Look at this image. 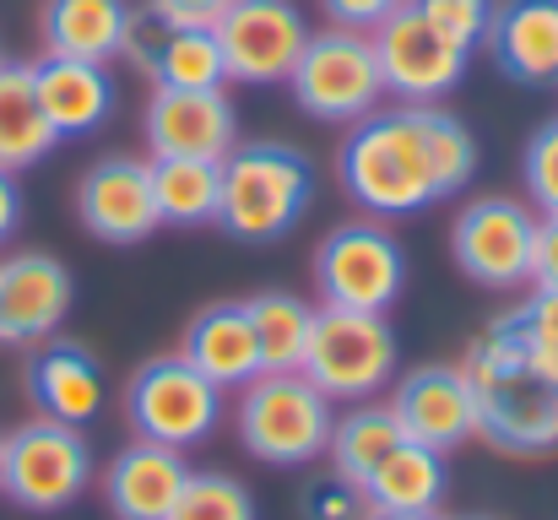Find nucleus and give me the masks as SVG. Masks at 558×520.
Returning a JSON list of instances; mask_svg holds the SVG:
<instances>
[{
    "instance_id": "1",
    "label": "nucleus",
    "mask_w": 558,
    "mask_h": 520,
    "mask_svg": "<svg viewBox=\"0 0 558 520\" xmlns=\"http://www.w3.org/2000/svg\"><path fill=\"white\" fill-rule=\"evenodd\" d=\"M342 190L374 222L417 217L477 173V136L445 104H379L337 153Z\"/></svg>"
},
{
    "instance_id": "2",
    "label": "nucleus",
    "mask_w": 558,
    "mask_h": 520,
    "mask_svg": "<svg viewBox=\"0 0 558 520\" xmlns=\"http://www.w3.org/2000/svg\"><path fill=\"white\" fill-rule=\"evenodd\" d=\"M461 374L477 401V439L510 456L558 450V293H532L483 326Z\"/></svg>"
},
{
    "instance_id": "3",
    "label": "nucleus",
    "mask_w": 558,
    "mask_h": 520,
    "mask_svg": "<svg viewBox=\"0 0 558 520\" xmlns=\"http://www.w3.org/2000/svg\"><path fill=\"white\" fill-rule=\"evenodd\" d=\"M315 201V164L288 142H239L222 158L217 228L239 244L288 239Z\"/></svg>"
},
{
    "instance_id": "4",
    "label": "nucleus",
    "mask_w": 558,
    "mask_h": 520,
    "mask_svg": "<svg viewBox=\"0 0 558 520\" xmlns=\"http://www.w3.org/2000/svg\"><path fill=\"white\" fill-rule=\"evenodd\" d=\"M337 401L304 368H266L239 390V439L266 467H310L326 456Z\"/></svg>"
},
{
    "instance_id": "5",
    "label": "nucleus",
    "mask_w": 558,
    "mask_h": 520,
    "mask_svg": "<svg viewBox=\"0 0 558 520\" xmlns=\"http://www.w3.org/2000/svg\"><path fill=\"white\" fill-rule=\"evenodd\" d=\"M87 483H93V450L82 428L33 418L0 439V494L16 510H33V516L71 510L87 494Z\"/></svg>"
},
{
    "instance_id": "6",
    "label": "nucleus",
    "mask_w": 558,
    "mask_h": 520,
    "mask_svg": "<svg viewBox=\"0 0 558 520\" xmlns=\"http://www.w3.org/2000/svg\"><path fill=\"white\" fill-rule=\"evenodd\" d=\"M288 87H293V104L320 125H359L385 104V82H379L369 33L331 27V22L320 33H310Z\"/></svg>"
},
{
    "instance_id": "7",
    "label": "nucleus",
    "mask_w": 558,
    "mask_h": 520,
    "mask_svg": "<svg viewBox=\"0 0 558 520\" xmlns=\"http://www.w3.org/2000/svg\"><path fill=\"white\" fill-rule=\"evenodd\" d=\"M125 423H131L136 439L190 450V445H201V439L217 434V423H222V390L190 363L185 352L147 358L131 374V385H125Z\"/></svg>"
},
{
    "instance_id": "8",
    "label": "nucleus",
    "mask_w": 558,
    "mask_h": 520,
    "mask_svg": "<svg viewBox=\"0 0 558 520\" xmlns=\"http://www.w3.org/2000/svg\"><path fill=\"white\" fill-rule=\"evenodd\" d=\"M407 288V250L385 222H337L315 250V293L326 310L385 315Z\"/></svg>"
},
{
    "instance_id": "9",
    "label": "nucleus",
    "mask_w": 558,
    "mask_h": 520,
    "mask_svg": "<svg viewBox=\"0 0 558 520\" xmlns=\"http://www.w3.org/2000/svg\"><path fill=\"white\" fill-rule=\"evenodd\" d=\"M331 401H369L396 379V331L385 315L359 310H315L310 347L299 363Z\"/></svg>"
},
{
    "instance_id": "10",
    "label": "nucleus",
    "mask_w": 558,
    "mask_h": 520,
    "mask_svg": "<svg viewBox=\"0 0 558 520\" xmlns=\"http://www.w3.org/2000/svg\"><path fill=\"white\" fill-rule=\"evenodd\" d=\"M537 206L515 195H477L450 222V255L456 266L494 293H515L532 282V250H537Z\"/></svg>"
},
{
    "instance_id": "11",
    "label": "nucleus",
    "mask_w": 558,
    "mask_h": 520,
    "mask_svg": "<svg viewBox=\"0 0 558 520\" xmlns=\"http://www.w3.org/2000/svg\"><path fill=\"white\" fill-rule=\"evenodd\" d=\"M369 44L379 60L385 98H396V104H445L466 82V65H472V55L456 49L445 33H434L412 0L396 5L374 27Z\"/></svg>"
},
{
    "instance_id": "12",
    "label": "nucleus",
    "mask_w": 558,
    "mask_h": 520,
    "mask_svg": "<svg viewBox=\"0 0 558 520\" xmlns=\"http://www.w3.org/2000/svg\"><path fill=\"white\" fill-rule=\"evenodd\" d=\"M211 33L222 44L228 82L239 87H288L310 44V22L293 0H233Z\"/></svg>"
},
{
    "instance_id": "13",
    "label": "nucleus",
    "mask_w": 558,
    "mask_h": 520,
    "mask_svg": "<svg viewBox=\"0 0 558 520\" xmlns=\"http://www.w3.org/2000/svg\"><path fill=\"white\" fill-rule=\"evenodd\" d=\"M76 217L104 244H142L163 228L153 201V158L109 153L76 179Z\"/></svg>"
},
{
    "instance_id": "14",
    "label": "nucleus",
    "mask_w": 558,
    "mask_h": 520,
    "mask_svg": "<svg viewBox=\"0 0 558 520\" xmlns=\"http://www.w3.org/2000/svg\"><path fill=\"white\" fill-rule=\"evenodd\" d=\"M76 304V282L65 261L44 250H11L0 255V347L49 342Z\"/></svg>"
},
{
    "instance_id": "15",
    "label": "nucleus",
    "mask_w": 558,
    "mask_h": 520,
    "mask_svg": "<svg viewBox=\"0 0 558 520\" xmlns=\"http://www.w3.org/2000/svg\"><path fill=\"white\" fill-rule=\"evenodd\" d=\"M390 412H396V423L412 445H428L439 456L477 439V401H472V385H466L461 363L407 368L390 390Z\"/></svg>"
},
{
    "instance_id": "16",
    "label": "nucleus",
    "mask_w": 558,
    "mask_h": 520,
    "mask_svg": "<svg viewBox=\"0 0 558 520\" xmlns=\"http://www.w3.org/2000/svg\"><path fill=\"white\" fill-rule=\"evenodd\" d=\"M147 147L153 158H206L222 164L239 147V109L217 93H185V87H153L147 98Z\"/></svg>"
},
{
    "instance_id": "17",
    "label": "nucleus",
    "mask_w": 558,
    "mask_h": 520,
    "mask_svg": "<svg viewBox=\"0 0 558 520\" xmlns=\"http://www.w3.org/2000/svg\"><path fill=\"white\" fill-rule=\"evenodd\" d=\"M190 472H195V467L185 461V450L136 439V445H125V450L109 461V472H104V499H109V510L120 520H169L174 505H180V494H185Z\"/></svg>"
},
{
    "instance_id": "18",
    "label": "nucleus",
    "mask_w": 558,
    "mask_h": 520,
    "mask_svg": "<svg viewBox=\"0 0 558 520\" xmlns=\"http://www.w3.org/2000/svg\"><path fill=\"white\" fill-rule=\"evenodd\" d=\"M27 396L38 407V418H54V423H71V428H87L104 401H109V385H104V368L98 358L82 342H38V352L27 358Z\"/></svg>"
},
{
    "instance_id": "19",
    "label": "nucleus",
    "mask_w": 558,
    "mask_h": 520,
    "mask_svg": "<svg viewBox=\"0 0 558 520\" xmlns=\"http://www.w3.org/2000/svg\"><path fill=\"white\" fill-rule=\"evenodd\" d=\"M33 82H38V104H44L60 142L93 136L114 120V76L98 60L44 55V60H33Z\"/></svg>"
},
{
    "instance_id": "20",
    "label": "nucleus",
    "mask_w": 558,
    "mask_h": 520,
    "mask_svg": "<svg viewBox=\"0 0 558 520\" xmlns=\"http://www.w3.org/2000/svg\"><path fill=\"white\" fill-rule=\"evenodd\" d=\"M494 65L521 87L558 82V0H505L483 38Z\"/></svg>"
},
{
    "instance_id": "21",
    "label": "nucleus",
    "mask_w": 558,
    "mask_h": 520,
    "mask_svg": "<svg viewBox=\"0 0 558 520\" xmlns=\"http://www.w3.org/2000/svg\"><path fill=\"white\" fill-rule=\"evenodd\" d=\"M180 352L217 390H244L255 374H266L260 368V342H255V326H250V310L244 304H211V310H201L185 326Z\"/></svg>"
},
{
    "instance_id": "22",
    "label": "nucleus",
    "mask_w": 558,
    "mask_h": 520,
    "mask_svg": "<svg viewBox=\"0 0 558 520\" xmlns=\"http://www.w3.org/2000/svg\"><path fill=\"white\" fill-rule=\"evenodd\" d=\"M131 27V0H44L38 16V38L44 55H65V60H120Z\"/></svg>"
},
{
    "instance_id": "23",
    "label": "nucleus",
    "mask_w": 558,
    "mask_h": 520,
    "mask_svg": "<svg viewBox=\"0 0 558 520\" xmlns=\"http://www.w3.org/2000/svg\"><path fill=\"white\" fill-rule=\"evenodd\" d=\"M54 147H60V136L38 104L33 60H0V169L27 173Z\"/></svg>"
},
{
    "instance_id": "24",
    "label": "nucleus",
    "mask_w": 558,
    "mask_h": 520,
    "mask_svg": "<svg viewBox=\"0 0 558 520\" xmlns=\"http://www.w3.org/2000/svg\"><path fill=\"white\" fill-rule=\"evenodd\" d=\"M445 483H450L445 456H439V450H428V445L401 439V445L374 467L359 488H364V505H369V510L434 516V510H439V499H445Z\"/></svg>"
},
{
    "instance_id": "25",
    "label": "nucleus",
    "mask_w": 558,
    "mask_h": 520,
    "mask_svg": "<svg viewBox=\"0 0 558 520\" xmlns=\"http://www.w3.org/2000/svg\"><path fill=\"white\" fill-rule=\"evenodd\" d=\"M153 201L169 228H206L222 206V164L206 158H153Z\"/></svg>"
},
{
    "instance_id": "26",
    "label": "nucleus",
    "mask_w": 558,
    "mask_h": 520,
    "mask_svg": "<svg viewBox=\"0 0 558 520\" xmlns=\"http://www.w3.org/2000/svg\"><path fill=\"white\" fill-rule=\"evenodd\" d=\"M401 439H407V434H401L390 401H374V396L369 401H353V412H342V418L331 423V445H326L331 472H342L348 483H364Z\"/></svg>"
},
{
    "instance_id": "27",
    "label": "nucleus",
    "mask_w": 558,
    "mask_h": 520,
    "mask_svg": "<svg viewBox=\"0 0 558 520\" xmlns=\"http://www.w3.org/2000/svg\"><path fill=\"white\" fill-rule=\"evenodd\" d=\"M255 342H260V368H299L304 347H310V326H315V304H304L299 293H255L244 299Z\"/></svg>"
},
{
    "instance_id": "28",
    "label": "nucleus",
    "mask_w": 558,
    "mask_h": 520,
    "mask_svg": "<svg viewBox=\"0 0 558 520\" xmlns=\"http://www.w3.org/2000/svg\"><path fill=\"white\" fill-rule=\"evenodd\" d=\"M153 87H185V93H217L228 87V65H222V44L211 27H174L158 65H153Z\"/></svg>"
},
{
    "instance_id": "29",
    "label": "nucleus",
    "mask_w": 558,
    "mask_h": 520,
    "mask_svg": "<svg viewBox=\"0 0 558 520\" xmlns=\"http://www.w3.org/2000/svg\"><path fill=\"white\" fill-rule=\"evenodd\" d=\"M169 520H255V499L228 472H190L185 494Z\"/></svg>"
},
{
    "instance_id": "30",
    "label": "nucleus",
    "mask_w": 558,
    "mask_h": 520,
    "mask_svg": "<svg viewBox=\"0 0 558 520\" xmlns=\"http://www.w3.org/2000/svg\"><path fill=\"white\" fill-rule=\"evenodd\" d=\"M417 11H423V22L434 27V33H445L456 49H483V38H488V27H494V11H499V0H412Z\"/></svg>"
},
{
    "instance_id": "31",
    "label": "nucleus",
    "mask_w": 558,
    "mask_h": 520,
    "mask_svg": "<svg viewBox=\"0 0 558 520\" xmlns=\"http://www.w3.org/2000/svg\"><path fill=\"white\" fill-rule=\"evenodd\" d=\"M521 179H526V195H532L537 217H558V120H548V125L526 142Z\"/></svg>"
},
{
    "instance_id": "32",
    "label": "nucleus",
    "mask_w": 558,
    "mask_h": 520,
    "mask_svg": "<svg viewBox=\"0 0 558 520\" xmlns=\"http://www.w3.org/2000/svg\"><path fill=\"white\" fill-rule=\"evenodd\" d=\"M364 488L348 483L342 472H326L304 488V520H364Z\"/></svg>"
},
{
    "instance_id": "33",
    "label": "nucleus",
    "mask_w": 558,
    "mask_h": 520,
    "mask_svg": "<svg viewBox=\"0 0 558 520\" xmlns=\"http://www.w3.org/2000/svg\"><path fill=\"white\" fill-rule=\"evenodd\" d=\"M169 33H174V22H163L153 5H131V27H125L120 55H125V60H131L142 76H153V65H158V55H163Z\"/></svg>"
},
{
    "instance_id": "34",
    "label": "nucleus",
    "mask_w": 558,
    "mask_h": 520,
    "mask_svg": "<svg viewBox=\"0 0 558 520\" xmlns=\"http://www.w3.org/2000/svg\"><path fill=\"white\" fill-rule=\"evenodd\" d=\"M396 5H407V0H320L326 22L331 27H353V33H374Z\"/></svg>"
},
{
    "instance_id": "35",
    "label": "nucleus",
    "mask_w": 558,
    "mask_h": 520,
    "mask_svg": "<svg viewBox=\"0 0 558 520\" xmlns=\"http://www.w3.org/2000/svg\"><path fill=\"white\" fill-rule=\"evenodd\" d=\"M532 288L558 293V217L537 222V250H532Z\"/></svg>"
},
{
    "instance_id": "36",
    "label": "nucleus",
    "mask_w": 558,
    "mask_h": 520,
    "mask_svg": "<svg viewBox=\"0 0 558 520\" xmlns=\"http://www.w3.org/2000/svg\"><path fill=\"white\" fill-rule=\"evenodd\" d=\"M163 22L174 27H217V16L233 5V0H147Z\"/></svg>"
},
{
    "instance_id": "37",
    "label": "nucleus",
    "mask_w": 558,
    "mask_h": 520,
    "mask_svg": "<svg viewBox=\"0 0 558 520\" xmlns=\"http://www.w3.org/2000/svg\"><path fill=\"white\" fill-rule=\"evenodd\" d=\"M16 228H22V184H16V173L0 169V250L11 244Z\"/></svg>"
},
{
    "instance_id": "38",
    "label": "nucleus",
    "mask_w": 558,
    "mask_h": 520,
    "mask_svg": "<svg viewBox=\"0 0 558 520\" xmlns=\"http://www.w3.org/2000/svg\"><path fill=\"white\" fill-rule=\"evenodd\" d=\"M364 520H439V516H407V510H364Z\"/></svg>"
},
{
    "instance_id": "39",
    "label": "nucleus",
    "mask_w": 558,
    "mask_h": 520,
    "mask_svg": "<svg viewBox=\"0 0 558 520\" xmlns=\"http://www.w3.org/2000/svg\"><path fill=\"white\" fill-rule=\"evenodd\" d=\"M0 60H5V55H0Z\"/></svg>"
}]
</instances>
